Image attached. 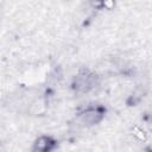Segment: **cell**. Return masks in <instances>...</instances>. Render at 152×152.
Listing matches in <instances>:
<instances>
[{"mask_svg":"<svg viewBox=\"0 0 152 152\" xmlns=\"http://www.w3.org/2000/svg\"><path fill=\"white\" fill-rule=\"evenodd\" d=\"M52 144H53V141L50 138H48V137H40L34 142V150H38V151H49V150H51Z\"/></svg>","mask_w":152,"mask_h":152,"instance_id":"1","label":"cell"},{"mask_svg":"<svg viewBox=\"0 0 152 152\" xmlns=\"http://www.w3.org/2000/svg\"><path fill=\"white\" fill-rule=\"evenodd\" d=\"M102 5H103L106 8L110 10V8L114 6V0H103V1H102Z\"/></svg>","mask_w":152,"mask_h":152,"instance_id":"2","label":"cell"},{"mask_svg":"<svg viewBox=\"0 0 152 152\" xmlns=\"http://www.w3.org/2000/svg\"><path fill=\"white\" fill-rule=\"evenodd\" d=\"M97 1H99L100 4H102V1H103V0H97Z\"/></svg>","mask_w":152,"mask_h":152,"instance_id":"3","label":"cell"}]
</instances>
